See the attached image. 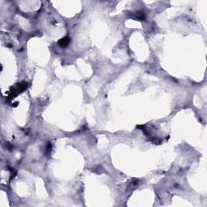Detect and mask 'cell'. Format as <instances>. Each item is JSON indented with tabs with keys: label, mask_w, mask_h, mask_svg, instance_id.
Segmentation results:
<instances>
[{
	"label": "cell",
	"mask_w": 207,
	"mask_h": 207,
	"mask_svg": "<svg viewBox=\"0 0 207 207\" xmlns=\"http://www.w3.org/2000/svg\"><path fill=\"white\" fill-rule=\"evenodd\" d=\"M25 88H27V83H24V84H18L16 87H14L13 90H10L9 97L14 98V96H16V95H18L19 93L23 92Z\"/></svg>",
	"instance_id": "1"
},
{
	"label": "cell",
	"mask_w": 207,
	"mask_h": 207,
	"mask_svg": "<svg viewBox=\"0 0 207 207\" xmlns=\"http://www.w3.org/2000/svg\"><path fill=\"white\" fill-rule=\"evenodd\" d=\"M69 43H70V38L69 37H63L58 41V44L61 47H67Z\"/></svg>",
	"instance_id": "2"
}]
</instances>
